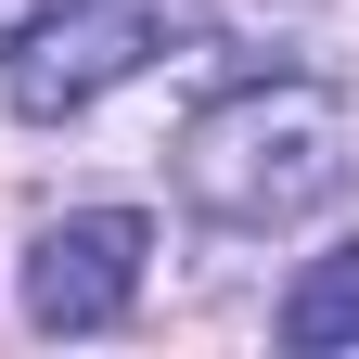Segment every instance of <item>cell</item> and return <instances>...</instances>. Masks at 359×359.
Wrapping results in <instances>:
<instances>
[{
	"label": "cell",
	"mask_w": 359,
	"mask_h": 359,
	"mask_svg": "<svg viewBox=\"0 0 359 359\" xmlns=\"http://www.w3.org/2000/svg\"><path fill=\"white\" fill-rule=\"evenodd\" d=\"M52 13H65V0H0V65H13V52H26V39L52 26Z\"/></svg>",
	"instance_id": "obj_5"
},
{
	"label": "cell",
	"mask_w": 359,
	"mask_h": 359,
	"mask_svg": "<svg viewBox=\"0 0 359 359\" xmlns=\"http://www.w3.org/2000/svg\"><path fill=\"white\" fill-rule=\"evenodd\" d=\"M283 346H295V359L359 346V244H334V257L295 269V295H283Z\"/></svg>",
	"instance_id": "obj_4"
},
{
	"label": "cell",
	"mask_w": 359,
	"mask_h": 359,
	"mask_svg": "<svg viewBox=\"0 0 359 359\" xmlns=\"http://www.w3.org/2000/svg\"><path fill=\"white\" fill-rule=\"evenodd\" d=\"M193 39H205V0H65V13L13 52V103L39 128L90 116L103 90H128L154 52H193Z\"/></svg>",
	"instance_id": "obj_2"
},
{
	"label": "cell",
	"mask_w": 359,
	"mask_h": 359,
	"mask_svg": "<svg viewBox=\"0 0 359 359\" xmlns=\"http://www.w3.org/2000/svg\"><path fill=\"white\" fill-rule=\"evenodd\" d=\"M180 205L218 231H295L359 180V90L334 77H244L180 128Z\"/></svg>",
	"instance_id": "obj_1"
},
{
	"label": "cell",
	"mask_w": 359,
	"mask_h": 359,
	"mask_svg": "<svg viewBox=\"0 0 359 359\" xmlns=\"http://www.w3.org/2000/svg\"><path fill=\"white\" fill-rule=\"evenodd\" d=\"M142 257H154V231H142L128 205L52 218V231L26 244V321H39V334H116L128 295H142Z\"/></svg>",
	"instance_id": "obj_3"
}]
</instances>
